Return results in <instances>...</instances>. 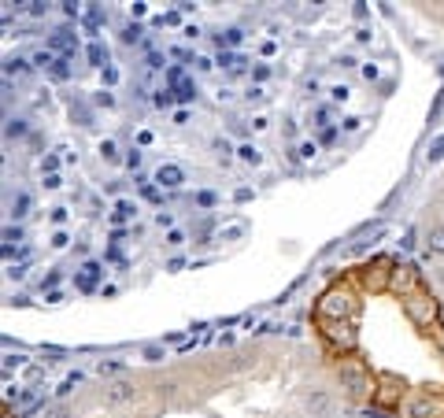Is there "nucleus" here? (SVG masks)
I'll return each mask as SVG.
<instances>
[{
  "label": "nucleus",
  "instance_id": "23",
  "mask_svg": "<svg viewBox=\"0 0 444 418\" xmlns=\"http://www.w3.org/2000/svg\"><path fill=\"white\" fill-rule=\"evenodd\" d=\"M241 37H244L241 30H226V34H219V37H215V45L229 52V48H237V45H241Z\"/></svg>",
  "mask_w": 444,
  "mask_h": 418
},
{
  "label": "nucleus",
  "instance_id": "58",
  "mask_svg": "<svg viewBox=\"0 0 444 418\" xmlns=\"http://www.w3.org/2000/svg\"><path fill=\"white\" fill-rule=\"evenodd\" d=\"M48 418H71V411L67 407H52V411H48Z\"/></svg>",
  "mask_w": 444,
  "mask_h": 418
},
{
  "label": "nucleus",
  "instance_id": "57",
  "mask_svg": "<svg viewBox=\"0 0 444 418\" xmlns=\"http://www.w3.org/2000/svg\"><path fill=\"white\" fill-rule=\"evenodd\" d=\"M259 52H263V56H274V52H278V45H274V41H263V45H259Z\"/></svg>",
  "mask_w": 444,
  "mask_h": 418
},
{
  "label": "nucleus",
  "instance_id": "61",
  "mask_svg": "<svg viewBox=\"0 0 444 418\" xmlns=\"http://www.w3.org/2000/svg\"><path fill=\"white\" fill-rule=\"evenodd\" d=\"M45 300H48V303H59V300H63V293H59V289H52V293H45Z\"/></svg>",
  "mask_w": 444,
  "mask_h": 418
},
{
  "label": "nucleus",
  "instance_id": "4",
  "mask_svg": "<svg viewBox=\"0 0 444 418\" xmlns=\"http://www.w3.org/2000/svg\"><path fill=\"white\" fill-rule=\"evenodd\" d=\"M359 278H363V285L370 289V293H385V289L392 285V263L389 260H374L367 267H359Z\"/></svg>",
  "mask_w": 444,
  "mask_h": 418
},
{
  "label": "nucleus",
  "instance_id": "3",
  "mask_svg": "<svg viewBox=\"0 0 444 418\" xmlns=\"http://www.w3.org/2000/svg\"><path fill=\"white\" fill-rule=\"evenodd\" d=\"M341 385H344L348 393H355V396H363V393L374 396V378L363 371V363H355V359L341 363Z\"/></svg>",
  "mask_w": 444,
  "mask_h": 418
},
{
  "label": "nucleus",
  "instance_id": "29",
  "mask_svg": "<svg viewBox=\"0 0 444 418\" xmlns=\"http://www.w3.org/2000/svg\"><path fill=\"white\" fill-rule=\"evenodd\" d=\"M174 100H178V93H174L171 86H167V89H159V93L152 96V104H156V108H171Z\"/></svg>",
  "mask_w": 444,
  "mask_h": 418
},
{
  "label": "nucleus",
  "instance_id": "45",
  "mask_svg": "<svg viewBox=\"0 0 444 418\" xmlns=\"http://www.w3.org/2000/svg\"><path fill=\"white\" fill-rule=\"evenodd\" d=\"M8 278L23 281V278H26V267H23V263H11V267H8Z\"/></svg>",
  "mask_w": 444,
  "mask_h": 418
},
{
  "label": "nucleus",
  "instance_id": "34",
  "mask_svg": "<svg viewBox=\"0 0 444 418\" xmlns=\"http://www.w3.org/2000/svg\"><path fill=\"white\" fill-rule=\"evenodd\" d=\"M96 371H101V374H123V371H126V363H123V359H111V363H101Z\"/></svg>",
  "mask_w": 444,
  "mask_h": 418
},
{
  "label": "nucleus",
  "instance_id": "24",
  "mask_svg": "<svg viewBox=\"0 0 444 418\" xmlns=\"http://www.w3.org/2000/svg\"><path fill=\"white\" fill-rule=\"evenodd\" d=\"M141 34H144V30H141V23H126L119 37H123V45H137V41H141Z\"/></svg>",
  "mask_w": 444,
  "mask_h": 418
},
{
  "label": "nucleus",
  "instance_id": "11",
  "mask_svg": "<svg viewBox=\"0 0 444 418\" xmlns=\"http://www.w3.org/2000/svg\"><path fill=\"white\" fill-rule=\"evenodd\" d=\"M134 381H115L111 385V393H108V400H111V404H126V400H134Z\"/></svg>",
  "mask_w": 444,
  "mask_h": 418
},
{
  "label": "nucleus",
  "instance_id": "38",
  "mask_svg": "<svg viewBox=\"0 0 444 418\" xmlns=\"http://www.w3.org/2000/svg\"><path fill=\"white\" fill-rule=\"evenodd\" d=\"M78 381H81V374H71V378H67V381H63L59 389H56V396H71V389H74Z\"/></svg>",
  "mask_w": 444,
  "mask_h": 418
},
{
  "label": "nucleus",
  "instance_id": "15",
  "mask_svg": "<svg viewBox=\"0 0 444 418\" xmlns=\"http://www.w3.org/2000/svg\"><path fill=\"white\" fill-rule=\"evenodd\" d=\"M71 56H59L56 63H52V71H48V78H52V82H67V78H71Z\"/></svg>",
  "mask_w": 444,
  "mask_h": 418
},
{
  "label": "nucleus",
  "instance_id": "18",
  "mask_svg": "<svg viewBox=\"0 0 444 418\" xmlns=\"http://www.w3.org/2000/svg\"><path fill=\"white\" fill-rule=\"evenodd\" d=\"M71 119H74L78 126H93V111L81 104V100H71Z\"/></svg>",
  "mask_w": 444,
  "mask_h": 418
},
{
  "label": "nucleus",
  "instance_id": "22",
  "mask_svg": "<svg viewBox=\"0 0 444 418\" xmlns=\"http://www.w3.org/2000/svg\"><path fill=\"white\" fill-rule=\"evenodd\" d=\"M237 159H244V163H252V167H256L263 156H259V149H256V144H249V141H244V144H237Z\"/></svg>",
  "mask_w": 444,
  "mask_h": 418
},
{
  "label": "nucleus",
  "instance_id": "39",
  "mask_svg": "<svg viewBox=\"0 0 444 418\" xmlns=\"http://www.w3.org/2000/svg\"><path fill=\"white\" fill-rule=\"evenodd\" d=\"M440 156H444V134H440V137H437V141L430 144V163H437Z\"/></svg>",
  "mask_w": 444,
  "mask_h": 418
},
{
  "label": "nucleus",
  "instance_id": "60",
  "mask_svg": "<svg viewBox=\"0 0 444 418\" xmlns=\"http://www.w3.org/2000/svg\"><path fill=\"white\" fill-rule=\"evenodd\" d=\"M63 15H67V19H78V4H63Z\"/></svg>",
  "mask_w": 444,
  "mask_h": 418
},
{
  "label": "nucleus",
  "instance_id": "51",
  "mask_svg": "<svg viewBox=\"0 0 444 418\" xmlns=\"http://www.w3.org/2000/svg\"><path fill=\"white\" fill-rule=\"evenodd\" d=\"M59 185H63L59 174H45V189H59Z\"/></svg>",
  "mask_w": 444,
  "mask_h": 418
},
{
  "label": "nucleus",
  "instance_id": "10",
  "mask_svg": "<svg viewBox=\"0 0 444 418\" xmlns=\"http://www.w3.org/2000/svg\"><path fill=\"white\" fill-rule=\"evenodd\" d=\"M48 48H52L56 56H71V59H74V52H78V37L71 34V30H56V34L48 37Z\"/></svg>",
  "mask_w": 444,
  "mask_h": 418
},
{
  "label": "nucleus",
  "instance_id": "55",
  "mask_svg": "<svg viewBox=\"0 0 444 418\" xmlns=\"http://www.w3.org/2000/svg\"><path fill=\"white\" fill-rule=\"evenodd\" d=\"M144 11H148V4H141V0H137V4H134V8H130V15H134V23L141 19V15H144Z\"/></svg>",
  "mask_w": 444,
  "mask_h": 418
},
{
  "label": "nucleus",
  "instance_id": "59",
  "mask_svg": "<svg viewBox=\"0 0 444 418\" xmlns=\"http://www.w3.org/2000/svg\"><path fill=\"white\" fill-rule=\"evenodd\" d=\"M359 122H363V119H355V115H348V119H344V130H359Z\"/></svg>",
  "mask_w": 444,
  "mask_h": 418
},
{
  "label": "nucleus",
  "instance_id": "32",
  "mask_svg": "<svg viewBox=\"0 0 444 418\" xmlns=\"http://www.w3.org/2000/svg\"><path fill=\"white\" fill-rule=\"evenodd\" d=\"M141 356H144L148 363H159V359H163V344H144Z\"/></svg>",
  "mask_w": 444,
  "mask_h": 418
},
{
  "label": "nucleus",
  "instance_id": "36",
  "mask_svg": "<svg viewBox=\"0 0 444 418\" xmlns=\"http://www.w3.org/2000/svg\"><path fill=\"white\" fill-rule=\"evenodd\" d=\"M56 170H59V156L48 152V156L41 159V174H56Z\"/></svg>",
  "mask_w": 444,
  "mask_h": 418
},
{
  "label": "nucleus",
  "instance_id": "47",
  "mask_svg": "<svg viewBox=\"0 0 444 418\" xmlns=\"http://www.w3.org/2000/svg\"><path fill=\"white\" fill-rule=\"evenodd\" d=\"M167 245H171V248L186 245V233H182V230H171V233H167Z\"/></svg>",
  "mask_w": 444,
  "mask_h": 418
},
{
  "label": "nucleus",
  "instance_id": "8",
  "mask_svg": "<svg viewBox=\"0 0 444 418\" xmlns=\"http://www.w3.org/2000/svg\"><path fill=\"white\" fill-rule=\"evenodd\" d=\"M101 278H104V263H96V260H86V263H81V270L74 274V285L81 289V293H93V289L101 285Z\"/></svg>",
  "mask_w": 444,
  "mask_h": 418
},
{
  "label": "nucleus",
  "instance_id": "40",
  "mask_svg": "<svg viewBox=\"0 0 444 418\" xmlns=\"http://www.w3.org/2000/svg\"><path fill=\"white\" fill-rule=\"evenodd\" d=\"M59 278H63L59 270H48V274H45V281H41V289H48V293H52V289L59 285Z\"/></svg>",
  "mask_w": 444,
  "mask_h": 418
},
{
  "label": "nucleus",
  "instance_id": "37",
  "mask_svg": "<svg viewBox=\"0 0 444 418\" xmlns=\"http://www.w3.org/2000/svg\"><path fill=\"white\" fill-rule=\"evenodd\" d=\"M348 96H352V89H348V86H334V89H330V100H334V104H344Z\"/></svg>",
  "mask_w": 444,
  "mask_h": 418
},
{
  "label": "nucleus",
  "instance_id": "13",
  "mask_svg": "<svg viewBox=\"0 0 444 418\" xmlns=\"http://www.w3.org/2000/svg\"><path fill=\"white\" fill-rule=\"evenodd\" d=\"M86 56H89V63H93V67H111V63H108V48L101 45V41H89V48H86Z\"/></svg>",
  "mask_w": 444,
  "mask_h": 418
},
{
  "label": "nucleus",
  "instance_id": "25",
  "mask_svg": "<svg viewBox=\"0 0 444 418\" xmlns=\"http://www.w3.org/2000/svg\"><path fill=\"white\" fill-rule=\"evenodd\" d=\"M174 93H178V100H182V104H189L193 96H196V82H193V78H186V82L174 86Z\"/></svg>",
  "mask_w": 444,
  "mask_h": 418
},
{
  "label": "nucleus",
  "instance_id": "1",
  "mask_svg": "<svg viewBox=\"0 0 444 418\" xmlns=\"http://www.w3.org/2000/svg\"><path fill=\"white\" fill-rule=\"evenodd\" d=\"M404 315L415 323L419 330H433L437 326V318H440V303L433 300L430 289H415V293H407L404 296Z\"/></svg>",
  "mask_w": 444,
  "mask_h": 418
},
{
  "label": "nucleus",
  "instance_id": "14",
  "mask_svg": "<svg viewBox=\"0 0 444 418\" xmlns=\"http://www.w3.org/2000/svg\"><path fill=\"white\" fill-rule=\"evenodd\" d=\"M30 207H34V200H30V192H15L11 197V219H26Z\"/></svg>",
  "mask_w": 444,
  "mask_h": 418
},
{
  "label": "nucleus",
  "instance_id": "52",
  "mask_svg": "<svg viewBox=\"0 0 444 418\" xmlns=\"http://www.w3.org/2000/svg\"><path fill=\"white\" fill-rule=\"evenodd\" d=\"M115 82H119V71H115V67H104V86H115Z\"/></svg>",
  "mask_w": 444,
  "mask_h": 418
},
{
  "label": "nucleus",
  "instance_id": "26",
  "mask_svg": "<svg viewBox=\"0 0 444 418\" xmlns=\"http://www.w3.org/2000/svg\"><path fill=\"white\" fill-rule=\"evenodd\" d=\"M319 156V144L315 141H300V144H296V159H304V163H307V159H315Z\"/></svg>",
  "mask_w": 444,
  "mask_h": 418
},
{
  "label": "nucleus",
  "instance_id": "6",
  "mask_svg": "<svg viewBox=\"0 0 444 418\" xmlns=\"http://www.w3.org/2000/svg\"><path fill=\"white\" fill-rule=\"evenodd\" d=\"M400 393H404V381H400L397 374H377V378H374V400H377V404L392 407Z\"/></svg>",
  "mask_w": 444,
  "mask_h": 418
},
{
  "label": "nucleus",
  "instance_id": "9",
  "mask_svg": "<svg viewBox=\"0 0 444 418\" xmlns=\"http://www.w3.org/2000/svg\"><path fill=\"white\" fill-rule=\"evenodd\" d=\"M152 182H156L159 189H182V182H186V170L178 167V163H159Z\"/></svg>",
  "mask_w": 444,
  "mask_h": 418
},
{
  "label": "nucleus",
  "instance_id": "27",
  "mask_svg": "<svg viewBox=\"0 0 444 418\" xmlns=\"http://www.w3.org/2000/svg\"><path fill=\"white\" fill-rule=\"evenodd\" d=\"M23 245V226H4V248H19Z\"/></svg>",
  "mask_w": 444,
  "mask_h": 418
},
{
  "label": "nucleus",
  "instance_id": "50",
  "mask_svg": "<svg viewBox=\"0 0 444 418\" xmlns=\"http://www.w3.org/2000/svg\"><path fill=\"white\" fill-rule=\"evenodd\" d=\"M156 226H167V230H171V226H174V219H171V211H159V215H156Z\"/></svg>",
  "mask_w": 444,
  "mask_h": 418
},
{
  "label": "nucleus",
  "instance_id": "33",
  "mask_svg": "<svg viewBox=\"0 0 444 418\" xmlns=\"http://www.w3.org/2000/svg\"><path fill=\"white\" fill-rule=\"evenodd\" d=\"M93 104H96V108H115V96H111V89L93 93Z\"/></svg>",
  "mask_w": 444,
  "mask_h": 418
},
{
  "label": "nucleus",
  "instance_id": "5",
  "mask_svg": "<svg viewBox=\"0 0 444 418\" xmlns=\"http://www.w3.org/2000/svg\"><path fill=\"white\" fill-rule=\"evenodd\" d=\"M319 323L326 326L322 333H326V341H330V344H337L344 352L355 344V323H341V318H319Z\"/></svg>",
  "mask_w": 444,
  "mask_h": 418
},
{
  "label": "nucleus",
  "instance_id": "41",
  "mask_svg": "<svg viewBox=\"0 0 444 418\" xmlns=\"http://www.w3.org/2000/svg\"><path fill=\"white\" fill-rule=\"evenodd\" d=\"M319 141H322V144H334V141H337V126H334V122H330V126H322Z\"/></svg>",
  "mask_w": 444,
  "mask_h": 418
},
{
  "label": "nucleus",
  "instance_id": "12",
  "mask_svg": "<svg viewBox=\"0 0 444 418\" xmlns=\"http://www.w3.org/2000/svg\"><path fill=\"white\" fill-rule=\"evenodd\" d=\"M104 19H108L104 8L89 4V11H86V30H89V37H93V41H101V37H96V30H101V23H104Z\"/></svg>",
  "mask_w": 444,
  "mask_h": 418
},
{
  "label": "nucleus",
  "instance_id": "7",
  "mask_svg": "<svg viewBox=\"0 0 444 418\" xmlns=\"http://www.w3.org/2000/svg\"><path fill=\"white\" fill-rule=\"evenodd\" d=\"M389 289H397V293H415V289H422V270L415 267V263H404V267H397L392 270V285Z\"/></svg>",
  "mask_w": 444,
  "mask_h": 418
},
{
  "label": "nucleus",
  "instance_id": "17",
  "mask_svg": "<svg viewBox=\"0 0 444 418\" xmlns=\"http://www.w3.org/2000/svg\"><path fill=\"white\" fill-rule=\"evenodd\" d=\"M137 215V204H130V200H119L115 204V211H111V222H130Z\"/></svg>",
  "mask_w": 444,
  "mask_h": 418
},
{
  "label": "nucleus",
  "instance_id": "46",
  "mask_svg": "<svg viewBox=\"0 0 444 418\" xmlns=\"http://www.w3.org/2000/svg\"><path fill=\"white\" fill-rule=\"evenodd\" d=\"M67 245H71V237L63 233V230H56V233H52V248H67Z\"/></svg>",
  "mask_w": 444,
  "mask_h": 418
},
{
  "label": "nucleus",
  "instance_id": "48",
  "mask_svg": "<svg viewBox=\"0 0 444 418\" xmlns=\"http://www.w3.org/2000/svg\"><path fill=\"white\" fill-rule=\"evenodd\" d=\"M196 204H200V207H215V192H196Z\"/></svg>",
  "mask_w": 444,
  "mask_h": 418
},
{
  "label": "nucleus",
  "instance_id": "43",
  "mask_svg": "<svg viewBox=\"0 0 444 418\" xmlns=\"http://www.w3.org/2000/svg\"><path fill=\"white\" fill-rule=\"evenodd\" d=\"M252 78H256V82H267V78H271V67H267V63H256V67H252Z\"/></svg>",
  "mask_w": 444,
  "mask_h": 418
},
{
  "label": "nucleus",
  "instance_id": "31",
  "mask_svg": "<svg viewBox=\"0 0 444 418\" xmlns=\"http://www.w3.org/2000/svg\"><path fill=\"white\" fill-rule=\"evenodd\" d=\"M137 185H141V197H144V200L159 204V185H156V182H144V178H137Z\"/></svg>",
  "mask_w": 444,
  "mask_h": 418
},
{
  "label": "nucleus",
  "instance_id": "19",
  "mask_svg": "<svg viewBox=\"0 0 444 418\" xmlns=\"http://www.w3.org/2000/svg\"><path fill=\"white\" fill-rule=\"evenodd\" d=\"M96 152H101V159H104V163H119V144H115L111 137H104V141H101V149H96Z\"/></svg>",
  "mask_w": 444,
  "mask_h": 418
},
{
  "label": "nucleus",
  "instance_id": "20",
  "mask_svg": "<svg viewBox=\"0 0 444 418\" xmlns=\"http://www.w3.org/2000/svg\"><path fill=\"white\" fill-rule=\"evenodd\" d=\"M411 418H433V404H430V396H419L415 404H411Z\"/></svg>",
  "mask_w": 444,
  "mask_h": 418
},
{
  "label": "nucleus",
  "instance_id": "42",
  "mask_svg": "<svg viewBox=\"0 0 444 418\" xmlns=\"http://www.w3.org/2000/svg\"><path fill=\"white\" fill-rule=\"evenodd\" d=\"M244 96H249V104H263V100H267V93H263V86H252L249 93H244Z\"/></svg>",
  "mask_w": 444,
  "mask_h": 418
},
{
  "label": "nucleus",
  "instance_id": "56",
  "mask_svg": "<svg viewBox=\"0 0 444 418\" xmlns=\"http://www.w3.org/2000/svg\"><path fill=\"white\" fill-rule=\"evenodd\" d=\"M23 359H26V356H8V359H4V371H11V366H23Z\"/></svg>",
  "mask_w": 444,
  "mask_h": 418
},
{
  "label": "nucleus",
  "instance_id": "53",
  "mask_svg": "<svg viewBox=\"0 0 444 418\" xmlns=\"http://www.w3.org/2000/svg\"><path fill=\"white\" fill-rule=\"evenodd\" d=\"M363 78H367V82H377V67H374V63H363Z\"/></svg>",
  "mask_w": 444,
  "mask_h": 418
},
{
  "label": "nucleus",
  "instance_id": "2",
  "mask_svg": "<svg viewBox=\"0 0 444 418\" xmlns=\"http://www.w3.org/2000/svg\"><path fill=\"white\" fill-rule=\"evenodd\" d=\"M355 315H359V300H355L344 285H334L330 293L319 300V318H341V323H355Z\"/></svg>",
  "mask_w": 444,
  "mask_h": 418
},
{
  "label": "nucleus",
  "instance_id": "16",
  "mask_svg": "<svg viewBox=\"0 0 444 418\" xmlns=\"http://www.w3.org/2000/svg\"><path fill=\"white\" fill-rule=\"evenodd\" d=\"M4 74H8V78H23V74H30V63H26L23 56H8V59H4Z\"/></svg>",
  "mask_w": 444,
  "mask_h": 418
},
{
  "label": "nucleus",
  "instance_id": "30",
  "mask_svg": "<svg viewBox=\"0 0 444 418\" xmlns=\"http://www.w3.org/2000/svg\"><path fill=\"white\" fill-rule=\"evenodd\" d=\"M26 134H30L26 119H8V137H15V141H19V137H26Z\"/></svg>",
  "mask_w": 444,
  "mask_h": 418
},
{
  "label": "nucleus",
  "instance_id": "44",
  "mask_svg": "<svg viewBox=\"0 0 444 418\" xmlns=\"http://www.w3.org/2000/svg\"><path fill=\"white\" fill-rule=\"evenodd\" d=\"M126 167L137 174V167H141V152H137V149H130V156H126Z\"/></svg>",
  "mask_w": 444,
  "mask_h": 418
},
{
  "label": "nucleus",
  "instance_id": "54",
  "mask_svg": "<svg viewBox=\"0 0 444 418\" xmlns=\"http://www.w3.org/2000/svg\"><path fill=\"white\" fill-rule=\"evenodd\" d=\"M26 11H30V15H45V11H48V4H41V0H34V4H30Z\"/></svg>",
  "mask_w": 444,
  "mask_h": 418
},
{
  "label": "nucleus",
  "instance_id": "21",
  "mask_svg": "<svg viewBox=\"0 0 444 418\" xmlns=\"http://www.w3.org/2000/svg\"><path fill=\"white\" fill-rule=\"evenodd\" d=\"M426 248H430L433 255H444V226L430 230V237H426Z\"/></svg>",
  "mask_w": 444,
  "mask_h": 418
},
{
  "label": "nucleus",
  "instance_id": "28",
  "mask_svg": "<svg viewBox=\"0 0 444 418\" xmlns=\"http://www.w3.org/2000/svg\"><path fill=\"white\" fill-rule=\"evenodd\" d=\"M307 407H311V414H322L326 407H330V396H326V393H315V396H307Z\"/></svg>",
  "mask_w": 444,
  "mask_h": 418
},
{
  "label": "nucleus",
  "instance_id": "49",
  "mask_svg": "<svg viewBox=\"0 0 444 418\" xmlns=\"http://www.w3.org/2000/svg\"><path fill=\"white\" fill-rule=\"evenodd\" d=\"M56 222V226H63V222H67V207H52V215H48Z\"/></svg>",
  "mask_w": 444,
  "mask_h": 418
},
{
  "label": "nucleus",
  "instance_id": "35",
  "mask_svg": "<svg viewBox=\"0 0 444 418\" xmlns=\"http://www.w3.org/2000/svg\"><path fill=\"white\" fill-rule=\"evenodd\" d=\"M215 152H219L222 163H229V156H234V149H229V141H226V137H215Z\"/></svg>",
  "mask_w": 444,
  "mask_h": 418
}]
</instances>
